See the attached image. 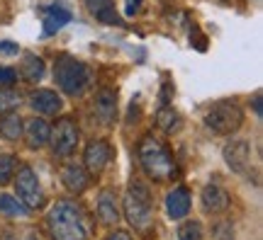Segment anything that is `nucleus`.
<instances>
[{
    "mask_svg": "<svg viewBox=\"0 0 263 240\" xmlns=\"http://www.w3.org/2000/svg\"><path fill=\"white\" fill-rule=\"evenodd\" d=\"M49 233L54 240H85L88 238V221L83 209L76 202L61 199L49 211Z\"/></svg>",
    "mask_w": 263,
    "mask_h": 240,
    "instance_id": "nucleus-1",
    "label": "nucleus"
},
{
    "mask_svg": "<svg viewBox=\"0 0 263 240\" xmlns=\"http://www.w3.org/2000/svg\"><path fill=\"white\" fill-rule=\"evenodd\" d=\"M139 160L141 167L149 172V177L154 180H171L176 175V163L171 158V150L163 143L154 139V136H146L141 139L139 143Z\"/></svg>",
    "mask_w": 263,
    "mask_h": 240,
    "instance_id": "nucleus-2",
    "label": "nucleus"
},
{
    "mask_svg": "<svg viewBox=\"0 0 263 240\" xmlns=\"http://www.w3.org/2000/svg\"><path fill=\"white\" fill-rule=\"evenodd\" d=\"M54 78L66 95H81L90 83V68L73 56L61 54L54 61Z\"/></svg>",
    "mask_w": 263,
    "mask_h": 240,
    "instance_id": "nucleus-3",
    "label": "nucleus"
},
{
    "mask_svg": "<svg viewBox=\"0 0 263 240\" xmlns=\"http://www.w3.org/2000/svg\"><path fill=\"white\" fill-rule=\"evenodd\" d=\"M124 211H127V219L134 228L139 231H146L154 221V199H151V192L141 182H132L129 189H127V197H124Z\"/></svg>",
    "mask_w": 263,
    "mask_h": 240,
    "instance_id": "nucleus-4",
    "label": "nucleus"
},
{
    "mask_svg": "<svg viewBox=\"0 0 263 240\" xmlns=\"http://www.w3.org/2000/svg\"><path fill=\"white\" fill-rule=\"evenodd\" d=\"M241 121H244V114L239 110V104H234V102H229V100L212 104L210 112L205 114V124L215 134H219V136L234 134L241 126Z\"/></svg>",
    "mask_w": 263,
    "mask_h": 240,
    "instance_id": "nucleus-5",
    "label": "nucleus"
},
{
    "mask_svg": "<svg viewBox=\"0 0 263 240\" xmlns=\"http://www.w3.org/2000/svg\"><path fill=\"white\" fill-rule=\"evenodd\" d=\"M49 141L54 146V153L57 156H73L76 148H78V126H76L73 119H59L57 126L49 134Z\"/></svg>",
    "mask_w": 263,
    "mask_h": 240,
    "instance_id": "nucleus-6",
    "label": "nucleus"
},
{
    "mask_svg": "<svg viewBox=\"0 0 263 240\" xmlns=\"http://www.w3.org/2000/svg\"><path fill=\"white\" fill-rule=\"evenodd\" d=\"M15 189H17V197L22 199V204H25L27 209H39V206L44 204V194H42L39 180L29 167H22V170L17 172Z\"/></svg>",
    "mask_w": 263,
    "mask_h": 240,
    "instance_id": "nucleus-7",
    "label": "nucleus"
},
{
    "mask_svg": "<svg viewBox=\"0 0 263 240\" xmlns=\"http://www.w3.org/2000/svg\"><path fill=\"white\" fill-rule=\"evenodd\" d=\"M110 158H112V148H110L107 141H93V143H88V148H85V167L90 172H95V175L107 165Z\"/></svg>",
    "mask_w": 263,
    "mask_h": 240,
    "instance_id": "nucleus-8",
    "label": "nucleus"
},
{
    "mask_svg": "<svg viewBox=\"0 0 263 240\" xmlns=\"http://www.w3.org/2000/svg\"><path fill=\"white\" fill-rule=\"evenodd\" d=\"M224 160L234 172H246L249 160H251V148L246 141H232L229 146H224Z\"/></svg>",
    "mask_w": 263,
    "mask_h": 240,
    "instance_id": "nucleus-9",
    "label": "nucleus"
},
{
    "mask_svg": "<svg viewBox=\"0 0 263 240\" xmlns=\"http://www.w3.org/2000/svg\"><path fill=\"white\" fill-rule=\"evenodd\" d=\"M95 114L100 124H112L117 119V95L110 88H103L95 95Z\"/></svg>",
    "mask_w": 263,
    "mask_h": 240,
    "instance_id": "nucleus-10",
    "label": "nucleus"
},
{
    "mask_svg": "<svg viewBox=\"0 0 263 240\" xmlns=\"http://www.w3.org/2000/svg\"><path fill=\"white\" fill-rule=\"evenodd\" d=\"M44 29H42V37L47 39L51 37L54 32H59V29L64 27V25H68L71 22V12L64 8V5H49V8H44Z\"/></svg>",
    "mask_w": 263,
    "mask_h": 240,
    "instance_id": "nucleus-11",
    "label": "nucleus"
},
{
    "mask_svg": "<svg viewBox=\"0 0 263 240\" xmlns=\"http://www.w3.org/2000/svg\"><path fill=\"white\" fill-rule=\"evenodd\" d=\"M85 5L90 10V15L100 19L103 25H122V19L115 10V0H85Z\"/></svg>",
    "mask_w": 263,
    "mask_h": 240,
    "instance_id": "nucleus-12",
    "label": "nucleus"
},
{
    "mask_svg": "<svg viewBox=\"0 0 263 240\" xmlns=\"http://www.w3.org/2000/svg\"><path fill=\"white\" fill-rule=\"evenodd\" d=\"M98 219L105 223V226H115L120 221V209H117V199H115L112 189H105L98 199Z\"/></svg>",
    "mask_w": 263,
    "mask_h": 240,
    "instance_id": "nucleus-13",
    "label": "nucleus"
},
{
    "mask_svg": "<svg viewBox=\"0 0 263 240\" xmlns=\"http://www.w3.org/2000/svg\"><path fill=\"white\" fill-rule=\"evenodd\" d=\"M202 206H205L207 213H222L229 206V197H227V192L222 187L207 185L205 192H202Z\"/></svg>",
    "mask_w": 263,
    "mask_h": 240,
    "instance_id": "nucleus-14",
    "label": "nucleus"
},
{
    "mask_svg": "<svg viewBox=\"0 0 263 240\" xmlns=\"http://www.w3.org/2000/svg\"><path fill=\"white\" fill-rule=\"evenodd\" d=\"M32 107L39 112V114H57L61 112V97L57 93H51V90H37V93H32Z\"/></svg>",
    "mask_w": 263,
    "mask_h": 240,
    "instance_id": "nucleus-15",
    "label": "nucleus"
},
{
    "mask_svg": "<svg viewBox=\"0 0 263 240\" xmlns=\"http://www.w3.org/2000/svg\"><path fill=\"white\" fill-rule=\"evenodd\" d=\"M166 209H168L171 219H183L190 211V194L185 187H176L166 199Z\"/></svg>",
    "mask_w": 263,
    "mask_h": 240,
    "instance_id": "nucleus-16",
    "label": "nucleus"
},
{
    "mask_svg": "<svg viewBox=\"0 0 263 240\" xmlns=\"http://www.w3.org/2000/svg\"><path fill=\"white\" fill-rule=\"evenodd\" d=\"M49 124L44 119H32L27 124V129H25V139H27V146L29 148H42L44 143L49 141Z\"/></svg>",
    "mask_w": 263,
    "mask_h": 240,
    "instance_id": "nucleus-17",
    "label": "nucleus"
},
{
    "mask_svg": "<svg viewBox=\"0 0 263 240\" xmlns=\"http://www.w3.org/2000/svg\"><path fill=\"white\" fill-rule=\"evenodd\" d=\"M61 180H64L66 189H71V192H83L88 187V175L78 165H66L61 172Z\"/></svg>",
    "mask_w": 263,
    "mask_h": 240,
    "instance_id": "nucleus-18",
    "label": "nucleus"
},
{
    "mask_svg": "<svg viewBox=\"0 0 263 240\" xmlns=\"http://www.w3.org/2000/svg\"><path fill=\"white\" fill-rule=\"evenodd\" d=\"M22 75H25V80H29V83H39L44 78V61L37 58V56L27 54L22 58Z\"/></svg>",
    "mask_w": 263,
    "mask_h": 240,
    "instance_id": "nucleus-19",
    "label": "nucleus"
},
{
    "mask_svg": "<svg viewBox=\"0 0 263 240\" xmlns=\"http://www.w3.org/2000/svg\"><path fill=\"white\" fill-rule=\"evenodd\" d=\"M0 136L8 141H17L20 136H22V119H20L17 114L8 112V114L0 119Z\"/></svg>",
    "mask_w": 263,
    "mask_h": 240,
    "instance_id": "nucleus-20",
    "label": "nucleus"
},
{
    "mask_svg": "<svg viewBox=\"0 0 263 240\" xmlns=\"http://www.w3.org/2000/svg\"><path fill=\"white\" fill-rule=\"evenodd\" d=\"M0 211H5L8 216H25V213H27V206L20 204L17 199L8 197V194H3V197H0Z\"/></svg>",
    "mask_w": 263,
    "mask_h": 240,
    "instance_id": "nucleus-21",
    "label": "nucleus"
},
{
    "mask_svg": "<svg viewBox=\"0 0 263 240\" xmlns=\"http://www.w3.org/2000/svg\"><path fill=\"white\" fill-rule=\"evenodd\" d=\"M178 238L180 240H205V235H202V226L197 221H188L180 226L178 231Z\"/></svg>",
    "mask_w": 263,
    "mask_h": 240,
    "instance_id": "nucleus-22",
    "label": "nucleus"
},
{
    "mask_svg": "<svg viewBox=\"0 0 263 240\" xmlns=\"http://www.w3.org/2000/svg\"><path fill=\"white\" fill-rule=\"evenodd\" d=\"M17 104H20L17 93H12V90H0V114L12 112Z\"/></svg>",
    "mask_w": 263,
    "mask_h": 240,
    "instance_id": "nucleus-23",
    "label": "nucleus"
},
{
    "mask_svg": "<svg viewBox=\"0 0 263 240\" xmlns=\"http://www.w3.org/2000/svg\"><path fill=\"white\" fill-rule=\"evenodd\" d=\"M15 167H17V160L10 156H0V185H5L10 182V177L15 172Z\"/></svg>",
    "mask_w": 263,
    "mask_h": 240,
    "instance_id": "nucleus-24",
    "label": "nucleus"
},
{
    "mask_svg": "<svg viewBox=\"0 0 263 240\" xmlns=\"http://www.w3.org/2000/svg\"><path fill=\"white\" fill-rule=\"evenodd\" d=\"M212 240H234V226L229 221H219L212 228Z\"/></svg>",
    "mask_w": 263,
    "mask_h": 240,
    "instance_id": "nucleus-25",
    "label": "nucleus"
},
{
    "mask_svg": "<svg viewBox=\"0 0 263 240\" xmlns=\"http://www.w3.org/2000/svg\"><path fill=\"white\" fill-rule=\"evenodd\" d=\"M173 124H176V112H171V110H163V112H161V114H159V126H161V129L168 131Z\"/></svg>",
    "mask_w": 263,
    "mask_h": 240,
    "instance_id": "nucleus-26",
    "label": "nucleus"
},
{
    "mask_svg": "<svg viewBox=\"0 0 263 240\" xmlns=\"http://www.w3.org/2000/svg\"><path fill=\"white\" fill-rule=\"evenodd\" d=\"M17 80V71H12L8 66H0V85H12Z\"/></svg>",
    "mask_w": 263,
    "mask_h": 240,
    "instance_id": "nucleus-27",
    "label": "nucleus"
},
{
    "mask_svg": "<svg viewBox=\"0 0 263 240\" xmlns=\"http://www.w3.org/2000/svg\"><path fill=\"white\" fill-rule=\"evenodd\" d=\"M141 8V0H127V17H132V15H137Z\"/></svg>",
    "mask_w": 263,
    "mask_h": 240,
    "instance_id": "nucleus-28",
    "label": "nucleus"
},
{
    "mask_svg": "<svg viewBox=\"0 0 263 240\" xmlns=\"http://www.w3.org/2000/svg\"><path fill=\"white\" fill-rule=\"evenodd\" d=\"M107 240H132V235L129 233H124V231H115V233L107 235Z\"/></svg>",
    "mask_w": 263,
    "mask_h": 240,
    "instance_id": "nucleus-29",
    "label": "nucleus"
},
{
    "mask_svg": "<svg viewBox=\"0 0 263 240\" xmlns=\"http://www.w3.org/2000/svg\"><path fill=\"white\" fill-rule=\"evenodd\" d=\"M0 51H8V54H17V44H8V41H0Z\"/></svg>",
    "mask_w": 263,
    "mask_h": 240,
    "instance_id": "nucleus-30",
    "label": "nucleus"
},
{
    "mask_svg": "<svg viewBox=\"0 0 263 240\" xmlns=\"http://www.w3.org/2000/svg\"><path fill=\"white\" fill-rule=\"evenodd\" d=\"M261 102H263V97H261V95H256V97H254V112L258 114V117H261Z\"/></svg>",
    "mask_w": 263,
    "mask_h": 240,
    "instance_id": "nucleus-31",
    "label": "nucleus"
},
{
    "mask_svg": "<svg viewBox=\"0 0 263 240\" xmlns=\"http://www.w3.org/2000/svg\"><path fill=\"white\" fill-rule=\"evenodd\" d=\"M222 3H232V0H222Z\"/></svg>",
    "mask_w": 263,
    "mask_h": 240,
    "instance_id": "nucleus-32",
    "label": "nucleus"
}]
</instances>
